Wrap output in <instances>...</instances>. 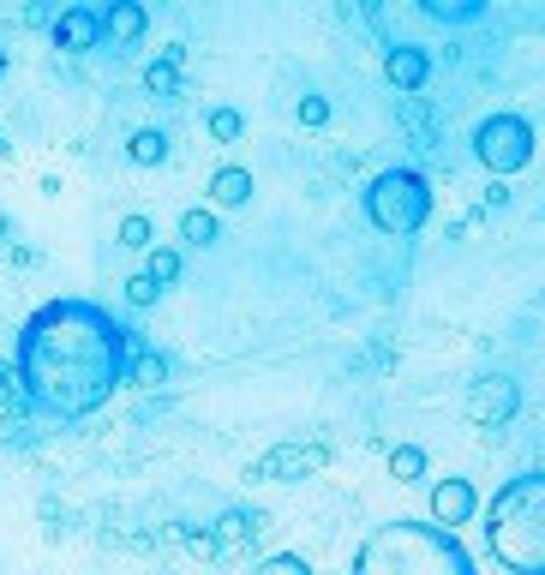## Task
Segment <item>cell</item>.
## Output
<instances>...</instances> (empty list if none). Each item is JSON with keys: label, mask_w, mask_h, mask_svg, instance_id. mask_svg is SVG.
<instances>
[{"label": "cell", "mask_w": 545, "mask_h": 575, "mask_svg": "<svg viewBox=\"0 0 545 575\" xmlns=\"http://www.w3.org/2000/svg\"><path fill=\"white\" fill-rule=\"evenodd\" d=\"M126 330H114L96 306H48L36 312V324L24 330V378L30 390L60 408V414H84L96 408L126 366Z\"/></svg>", "instance_id": "1"}, {"label": "cell", "mask_w": 545, "mask_h": 575, "mask_svg": "<svg viewBox=\"0 0 545 575\" xmlns=\"http://www.w3.org/2000/svg\"><path fill=\"white\" fill-rule=\"evenodd\" d=\"M354 575H474V558L462 552L456 528H438V522H384L360 546Z\"/></svg>", "instance_id": "2"}, {"label": "cell", "mask_w": 545, "mask_h": 575, "mask_svg": "<svg viewBox=\"0 0 545 575\" xmlns=\"http://www.w3.org/2000/svg\"><path fill=\"white\" fill-rule=\"evenodd\" d=\"M486 540L510 575H545V474H522L492 498Z\"/></svg>", "instance_id": "3"}, {"label": "cell", "mask_w": 545, "mask_h": 575, "mask_svg": "<svg viewBox=\"0 0 545 575\" xmlns=\"http://www.w3.org/2000/svg\"><path fill=\"white\" fill-rule=\"evenodd\" d=\"M366 216H372V228H384V234H420L426 216H432V186H426V174H414V168H384V174L366 186Z\"/></svg>", "instance_id": "4"}, {"label": "cell", "mask_w": 545, "mask_h": 575, "mask_svg": "<svg viewBox=\"0 0 545 575\" xmlns=\"http://www.w3.org/2000/svg\"><path fill=\"white\" fill-rule=\"evenodd\" d=\"M474 156L486 162L492 180H510V174H522V168L534 162V126H528L522 114H492V120H480V132H474Z\"/></svg>", "instance_id": "5"}, {"label": "cell", "mask_w": 545, "mask_h": 575, "mask_svg": "<svg viewBox=\"0 0 545 575\" xmlns=\"http://www.w3.org/2000/svg\"><path fill=\"white\" fill-rule=\"evenodd\" d=\"M516 408H522V384H516L510 372L474 378L468 396H462V414H468V426H480V432H498L504 420H516Z\"/></svg>", "instance_id": "6"}, {"label": "cell", "mask_w": 545, "mask_h": 575, "mask_svg": "<svg viewBox=\"0 0 545 575\" xmlns=\"http://www.w3.org/2000/svg\"><path fill=\"white\" fill-rule=\"evenodd\" d=\"M324 462H330L324 444H276L270 456L252 462V480H276V486H288V480H312Z\"/></svg>", "instance_id": "7"}, {"label": "cell", "mask_w": 545, "mask_h": 575, "mask_svg": "<svg viewBox=\"0 0 545 575\" xmlns=\"http://www.w3.org/2000/svg\"><path fill=\"white\" fill-rule=\"evenodd\" d=\"M474 516H480L474 480H438V486H432V522H438V528H468Z\"/></svg>", "instance_id": "8"}, {"label": "cell", "mask_w": 545, "mask_h": 575, "mask_svg": "<svg viewBox=\"0 0 545 575\" xmlns=\"http://www.w3.org/2000/svg\"><path fill=\"white\" fill-rule=\"evenodd\" d=\"M54 48H66V54H90V48H102V12H90V6H66V12L54 18Z\"/></svg>", "instance_id": "9"}, {"label": "cell", "mask_w": 545, "mask_h": 575, "mask_svg": "<svg viewBox=\"0 0 545 575\" xmlns=\"http://www.w3.org/2000/svg\"><path fill=\"white\" fill-rule=\"evenodd\" d=\"M384 78H390L396 90H426V78H432V54L414 48V42H396V48L384 54Z\"/></svg>", "instance_id": "10"}, {"label": "cell", "mask_w": 545, "mask_h": 575, "mask_svg": "<svg viewBox=\"0 0 545 575\" xmlns=\"http://www.w3.org/2000/svg\"><path fill=\"white\" fill-rule=\"evenodd\" d=\"M240 204H252V168L222 162L210 174V210H240Z\"/></svg>", "instance_id": "11"}, {"label": "cell", "mask_w": 545, "mask_h": 575, "mask_svg": "<svg viewBox=\"0 0 545 575\" xmlns=\"http://www.w3.org/2000/svg\"><path fill=\"white\" fill-rule=\"evenodd\" d=\"M144 24H150V18H144V6H138V0H114V6L102 12V42L132 48V42L144 36Z\"/></svg>", "instance_id": "12"}, {"label": "cell", "mask_w": 545, "mask_h": 575, "mask_svg": "<svg viewBox=\"0 0 545 575\" xmlns=\"http://www.w3.org/2000/svg\"><path fill=\"white\" fill-rule=\"evenodd\" d=\"M168 150H174V144H168V132H156V126H138V132L126 138V156H132L138 168H162Z\"/></svg>", "instance_id": "13"}, {"label": "cell", "mask_w": 545, "mask_h": 575, "mask_svg": "<svg viewBox=\"0 0 545 575\" xmlns=\"http://www.w3.org/2000/svg\"><path fill=\"white\" fill-rule=\"evenodd\" d=\"M180 240H186V246H216V240H222V222H216V210H210V204H192V210H180Z\"/></svg>", "instance_id": "14"}, {"label": "cell", "mask_w": 545, "mask_h": 575, "mask_svg": "<svg viewBox=\"0 0 545 575\" xmlns=\"http://www.w3.org/2000/svg\"><path fill=\"white\" fill-rule=\"evenodd\" d=\"M126 354H132V372H126V378H132L138 390H156V384L168 378V360H162L156 348H126Z\"/></svg>", "instance_id": "15"}, {"label": "cell", "mask_w": 545, "mask_h": 575, "mask_svg": "<svg viewBox=\"0 0 545 575\" xmlns=\"http://www.w3.org/2000/svg\"><path fill=\"white\" fill-rule=\"evenodd\" d=\"M390 480H396V486L426 480V450H420V444H396V450H390Z\"/></svg>", "instance_id": "16"}, {"label": "cell", "mask_w": 545, "mask_h": 575, "mask_svg": "<svg viewBox=\"0 0 545 575\" xmlns=\"http://www.w3.org/2000/svg\"><path fill=\"white\" fill-rule=\"evenodd\" d=\"M492 0H420V12L426 18H438V24H468V18H480Z\"/></svg>", "instance_id": "17"}, {"label": "cell", "mask_w": 545, "mask_h": 575, "mask_svg": "<svg viewBox=\"0 0 545 575\" xmlns=\"http://www.w3.org/2000/svg\"><path fill=\"white\" fill-rule=\"evenodd\" d=\"M144 90L150 96H180V66L174 60H150L144 66Z\"/></svg>", "instance_id": "18"}, {"label": "cell", "mask_w": 545, "mask_h": 575, "mask_svg": "<svg viewBox=\"0 0 545 575\" xmlns=\"http://www.w3.org/2000/svg\"><path fill=\"white\" fill-rule=\"evenodd\" d=\"M258 528H270V522L252 516V510H234V516H222V546H240V540H252Z\"/></svg>", "instance_id": "19"}, {"label": "cell", "mask_w": 545, "mask_h": 575, "mask_svg": "<svg viewBox=\"0 0 545 575\" xmlns=\"http://www.w3.org/2000/svg\"><path fill=\"white\" fill-rule=\"evenodd\" d=\"M204 126H210V138H216V144H234V138L246 132L240 108H210V120H204Z\"/></svg>", "instance_id": "20"}, {"label": "cell", "mask_w": 545, "mask_h": 575, "mask_svg": "<svg viewBox=\"0 0 545 575\" xmlns=\"http://www.w3.org/2000/svg\"><path fill=\"white\" fill-rule=\"evenodd\" d=\"M150 240H156L150 216H120V246L126 252H150Z\"/></svg>", "instance_id": "21"}, {"label": "cell", "mask_w": 545, "mask_h": 575, "mask_svg": "<svg viewBox=\"0 0 545 575\" xmlns=\"http://www.w3.org/2000/svg\"><path fill=\"white\" fill-rule=\"evenodd\" d=\"M144 270H150L162 288H174V282H180V252H174V246H150V264H144Z\"/></svg>", "instance_id": "22"}, {"label": "cell", "mask_w": 545, "mask_h": 575, "mask_svg": "<svg viewBox=\"0 0 545 575\" xmlns=\"http://www.w3.org/2000/svg\"><path fill=\"white\" fill-rule=\"evenodd\" d=\"M126 300H132V306H156V300H162V282H156L150 270H138V276H126Z\"/></svg>", "instance_id": "23"}, {"label": "cell", "mask_w": 545, "mask_h": 575, "mask_svg": "<svg viewBox=\"0 0 545 575\" xmlns=\"http://www.w3.org/2000/svg\"><path fill=\"white\" fill-rule=\"evenodd\" d=\"M252 575H312V564H306V558H294V552H276V558H264Z\"/></svg>", "instance_id": "24"}, {"label": "cell", "mask_w": 545, "mask_h": 575, "mask_svg": "<svg viewBox=\"0 0 545 575\" xmlns=\"http://www.w3.org/2000/svg\"><path fill=\"white\" fill-rule=\"evenodd\" d=\"M294 114H300V126H312V132H318V126H330V96H300V108H294Z\"/></svg>", "instance_id": "25"}, {"label": "cell", "mask_w": 545, "mask_h": 575, "mask_svg": "<svg viewBox=\"0 0 545 575\" xmlns=\"http://www.w3.org/2000/svg\"><path fill=\"white\" fill-rule=\"evenodd\" d=\"M0 72H6V48H0Z\"/></svg>", "instance_id": "26"}, {"label": "cell", "mask_w": 545, "mask_h": 575, "mask_svg": "<svg viewBox=\"0 0 545 575\" xmlns=\"http://www.w3.org/2000/svg\"><path fill=\"white\" fill-rule=\"evenodd\" d=\"M0 150H6V138H0Z\"/></svg>", "instance_id": "27"}]
</instances>
